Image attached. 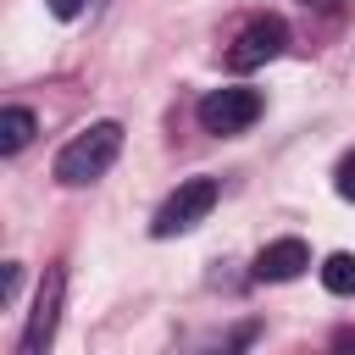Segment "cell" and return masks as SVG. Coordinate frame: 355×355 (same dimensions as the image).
Instances as JSON below:
<instances>
[{
  "label": "cell",
  "mask_w": 355,
  "mask_h": 355,
  "mask_svg": "<svg viewBox=\"0 0 355 355\" xmlns=\"http://www.w3.org/2000/svg\"><path fill=\"white\" fill-rule=\"evenodd\" d=\"M261 116V94L255 89H244V83H227V89H211L205 100H200V128L205 133H244L250 122Z\"/></svg>",
  "instance_id": "3"
},
{
  "label": "cell",
  "mask_w": 355,
  "mask_h": 355,
  "mask_svg": "<svg viewBox=\"0 0 355 355\" xmlns=\"http://www.w3.org/2000/svg\"><path fill=\"white\" fill-rule=\"evenodd\" d=\"M216 200H222V183H216V178H183V183L161 200L150 233H155V239H178V233L200 227V222L216 211Z\"/></svg>",
  "instance_id": "2"
},
{
  "label": "cell",
  "mask_w": 355,
  "mask_h": 355,
  "mask_svg": "<svg viewBox=\"0 0 355 355\" xmlns=\"http://www.w3.org/2000/svg\"><path fill=\"white\" fill-rule=\"evenodd\" d=\"M305 266H311L305 239H277V244H266V250L255 255V277H261V283H294Z\"/></svg>",
  "instance_id": "6"
},
{
  "label": "cell",
  "mask_w": 355,
  "mask_h": 355,
  "mask_svg": "<svg viewBox=\"0 0 355 355\" xmlns=\"http://www.w3.org/2000/svg\"><path fill=\"white\" fill-rule=\"evenodd\" d=\"M283 44H288L283 17H255V22H244V33L233 39L227 67H233V72H255V67H266L272 55H283Z\"/></svg>",
  "instance_id": "5"
},
{
  "label": "cell",
  "mask_w": 355,
  "mask_h": 355,
  "mask_svg": "<svg viewBox=\"0 0 355 355\" xmlns=\"http://www.w3.org/2000/svg\"><path fill=\"white\" fill-rule=\"evenodd\" d=\"M322 288L327 294H355V255H344V250L327 255L322 261Z\"/></svg>",
  "instance_id": "8"
},
{
  "label": "cell",
  "mask_w": 355,
  "mask_h": 355,
  "mask_svg": "<svg viewBox=\"0 0 355 355\" xmlns=\"http://www.w3.org/2000/svg\"><path fill=\"white\" fill-rule=\"evenodd\" d=\"M33 128H39V122H33V111H28V105H6V111H0V150H6V155L28 150Z\"/></svg>",
  "instance_id": "7"
},
{
  "label": "cell",
  "mask_w": 355,
  "mask_h": 355,
  "mask_svg": "<svg viewBox=\"0 0 355 355\" xmlns=\"http://www.w3.org/2000/svg\"><path fill=\"white\" fill-rule=\"evenodd\" d=\"M94 6H100V0H94Z\"/></svg>",
  "instance_id": "13"
},
{
  "label": "cell",
  "mask_w": 355,
  "mask_h": 355,
  "mask_svg": "<svg viewBox=\"0 0 355 355\" xmlns=\"http://www.w3.org/2000/svg\"><path fill=\"white\" fill-rule=\"evenodd\" d=\"M61 294H67V272H61V266H44L39 294H33V311H28V327H22V338H17V349H22V355L50 349L55 322H61Z\"/></svg>",
  "instance_id": "4"
},
{
  "label": "cell",
  "mask_w": 355,
  "mask_h": 355,
  "mask_svg": "<svg viewBox=\"0 0 355 355\" xmlns=\"http://www.w3.org/2000/svg\"><path fill=\"white\" fill-rule=\"evenodd\" d=\"M333 189H338L344 200H355V155H344V161H338V172H333Z\"/></svg>",
  "instance_id": "9"
},
{
  "label": "cell",
  "mask_w": 355,
  "mask_h": 355,
  "mask_svg": "<svg viewBox=\"0 0 355 355\" xmlns=\"http://www.w3.org/2000/svg\"><path fill=\"white\" fill-rule=\"evenodd\" d=\"M300 6H305V11H338L344 0H300Z\"/></svg>",
  "instance_id": "12"
},
{
  "label": "cell",
  "mask_w": 355,
  "mask_h": 355,
  "mask_svg": "<svg viewBox=\"0 0 355 355\" xmlns=\"http://www.w3.org/2000/svg\"><path fill=\"white\" fill-rule=\"evenodd\" d=\"M50 6V17H61V22H72L78 11H83V0H44Z\"/></svg>",
  "instance_id": "11"
},
{
  "label": "cell",
  "mask_w": 355,
  "mask_h": 355,
  "mask_svg": "<svg viewBox=\"0 0 355 355\" xmlns=\"http://www.w3.org/2000/svg\"><path fill=\"white\" fill-rule=\"evenodd\" d=\"M17 288H22V266L11 261V266H6V277H0V300L11 305V300H17Z\"/></svg>",
  "instance_id": "10"
},
{
  "label": "cell",
  "mask_w": 355,
  "mask_h": 355,
  "mask_svg": "<svg viewBox=\"0 0 355 355\" xmlns=\"http://www.w3.org/2000/svg\"><path fill=\"white\" fill-rule=\"evenodd\" d=\"M116 155H122V122H111V116H105V122H89L83 133H72V139L61 144V155H55V183L83 189V183L105 178Z\"/></svg>",
  "instance_id": "1"
}]
</instances>
